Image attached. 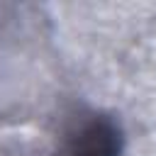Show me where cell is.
<instances>
[{
	"mask_svg": "<svg viewBox=\"0 0 156 156\" xmlns=\"http://www.w3.org/2000/svg\"><path fill=\"white\" fill-rule=\"evenodd\" d=\"M115 154H117V129L100 117H93L73 127L56 151V156H115Z\"/></svg>",
	"mask_w": 156,
	"mask_h": 156,
	"instance_id": "cell-1",
	"label": "cell"
}]
</instances>
